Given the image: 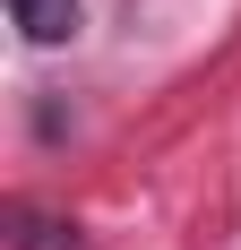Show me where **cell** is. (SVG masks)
Masks as SVG:
<instances>
[{
	"label": "cell",
	"instance_id": "cell-1",
	"mask_svg": "<svg viewBox=\"0 0 241 250\" xmlns=\"http://www.w3.org/2000/svg\"><path fill=\"white\" fill-rule=\"evenodd\" d=\"M26 26V43H69V26H78V0H9Z\"/></svg>",
	"mask_w": 241,
	"mask_h": 250
}]
</instances>
